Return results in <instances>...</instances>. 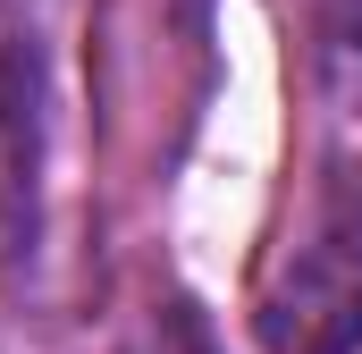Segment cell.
<instances>
[{
  "label": "cell",
  "instance_id": "cell-1",
  "mask_svg": "<svg viewBox=\"0 0 362 354\" xmlns=\"http://www.w3.org/2000/svg\"><path fill=\"white\" fill-rule=\"evenodd\" d=\"M262 354H362V161L337 152L253 304Z\"/></svg>",
  "mask_w": 362,
  "mask_h": 354
},
{
  "label": "cell",
  "instance_id": "cell-2",
  "mask_svg": "<svg viewBox=\"0 0 362 354\" xmlns=\"http://www.w3.org/2000/svg\"><path fill=\"white\" fill-rule=\"evenodd\" d=\"M42 135H51V59L25 0H0V262L34 253L42 228Z\"/></svg>",
  "mask_w": 362,
  "mask_h": 354
},
{
  "label": "cell",
  "instance_id": "cell-3",
  "mask_svg": "<svg viewBox=\"0 0 362 354\" xmlns=\"http://www.w3.org/2000/svg\"><path fill=\"white\" fill-rule=\"evenodd\" d=\"M312 76L329 110L362 118V0H320L312 8Z\"/></svg>",
  "mask_w": 362,
  "mask_h": 354
},
{
  "label": "cell",
  "instance_id": "cell-4",
  "mask_svg": "<svg viewBox=\"0 0 362 354\" xmlns=\"http://www.w3.org/2000/svg\"><path fill=\"white\" fill-rule=\"evenodd\" d=\"M118 354H219V338H211V321H202V304H194L185 287H152V295L135 304Z\"/></svg>",
  "mask_w": 362,
  "mask_h": 354
}]
</instances>
